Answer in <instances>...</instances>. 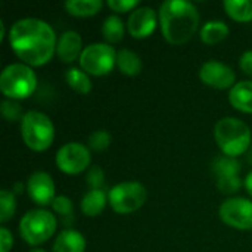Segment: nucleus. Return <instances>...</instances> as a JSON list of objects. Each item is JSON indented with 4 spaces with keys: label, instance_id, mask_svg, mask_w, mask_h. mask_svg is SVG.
Wrapping results in <instances>:
<instances>
[{
    "label": "nucleus",
    "instance_id": "f257e3e1",
    "mask_svg": "<svg viewBox=\"0 0 252 252\" xmlns=\"http://www.w3.org/2000/svg\"><path fill=\"white\" fill-rule=\"evenodd\" d=\"M15 55L30 66L47 63L56 53V32L50 24L38 18H21L15 21L7 34Z\"/></svg>",
    "mask_w": 252,
    "mask_h": 252
},
{
    "label": "nucleus",
    "instance_id": "f03ea898",
    "mask_svg": "<svg viewBox=\"0 0 252 252\" xmlns=\"http://www.w3.org/2000/svg\"><path fill=\"white\" fill-rule=\"evenodd\" d=\"M162 37L170 44H185L199 27V12L192 1L165 0L158 10Z\"/></svg>",
    "mask_w": 252,
    "mask_h": 252
},
{
    "label": "nucleus",
    "instance_id": "7ed1b4c3",
    "mask_svg": "<svg viewBox=\"0 0 252 252\" xmlns=\"http://www.w3.org/2000/svg\"><path fill=\"white\" fill-rule=\"evenodd\" d=\"M214 137L223 155L232 158L244 155L252 143L250 126L235 117H224L219 120L214 127Z\"/></svg>",
    "mask_w": 252,
    "mask_h": 252
},
{
    "label": "nucleus",
    "instance_id": "20e7f679",
    "mask_svg": "<svg viewBox=\"0 0 252 252\" xmlns=\"http://www.w3.org/2000/svg\"><path fill=\"white\" fill-rule=\"evenodd\" d=\"M37 87L34 69L24 62H13L3 68L0 74V90L12 100L30 97Z\"/></svg>",
    "mask_w": 252,
    "mask_h": 252
},
{
    "label": "nucleus",
    "instance_id": "39448f33",
    "mask_svg": "<svg viewBox=\"0 0 252 252\" xmlns=\"http://www.w3.org/2000/svg\"><path fill=\"white\" fill-rule=\"evenodd\" d=\"M24 143L34 152L49 149L55 139V126L49 115L40 111H27L19 123Z\"/></svg>",
    "mask_w": 252,
    "mask_h": 252
},
{
    "label": "nucleus",
    "instance_id": "423d86ee",
    "mask_svg": "<svg viewBox=\"0 0 252 252\" xmlns=\"http://www.w3.org/2000/svg\"><path fill=\"white\" fill-rule=\"evenodd\" d=\"M56 216L47 210H30L19 220V235L31 247L47 242L56 232Z\"/></svg>",
    "mask_w": 252,
    "mask_h": 252
},
{
    "label": "nucleus",
    "instance_id": "0eeeda50",
    "mask_svg": "<svg viewBox=\"0 0 252 252\" xmlns=\"http://www.w3.org/2000/svg\"><path fill=\"white\" fill-rule=\"evenodd\" d=\"M148 198L146 188L140 182H121L114 185L108 192L111 208L121 216L140 210Z\"/></svg>",
    "mask_w": 252,
    "mask_h": 252
},
{
    "label": "nucleus",
    "instance_id": "6e6552de",
    "mask_svg": "<svg viewBox=\"0 0 252 252\" xmlns=\"http://www.w3.org/2000/svg\"><path fill=\"white\" fill-rule=\"evenodd\" d=\"M78 62L87 74L102 77L117 65V50L108 43H92L83 49Z\"/></svg>",
    "mask_w": 252,
    "mask_h": 252
},
{
    "label": "nucleus",
    "instance_id": "1a4fd4ad",
    "mask_svg": "<svg viewBox=\"0 0 252 252\" xmlns=\"http://www.w3.org/2000/svg\"><path fill=\"white\" fill-rule=\"evenodd\" d=\"M55 162L62 173L80 174L90 165L92 152L80 142H68L58 149Z\"/></svg>",
    "mask_w": 252,
    "mask_h": 252
},
{
    "label": "nucleus",
    "instance_id": "9d476101",
    "mask_svg": "<svg viewBox=\"0 0 252 252\" xmlns=\"http://www.w3.org/2000/svg\"><path fill=\"white\" fill-rule=\"evenodd\" d=\"M219 216L224 224L238 230L252 229V201L236 196L221 202Z\"/></svg>",
    "mask_w": 252,
    "mask_h": 252
},
{
    "label": "nucleus",
    "instance_id": "9b49d317",
    "mask_svg": "<svg viewBox=\"0 0 252 252\" xmlns=\"http://www.w3.org/2000/svg\"><path fill=\"white\" fill-rule=\"evenodd\" d=\"M199 80L213 89L224 90V89H232L236 84V74L235 71L224 62L210 59L204 62L199 68Z\"/></svg>",
    "mask_w": 252,
    "mask_h": 252
},
{
    "label": "nucleus",
    "instance_id": "f8f14e48",
    "mask_svg": "<svg viewBox=\"0 0 252 252\" xmlns=\"http://www.w3.org/2000/svg\"><path fill=\"white\" fill-rule=\"evenodd\" d=\"M27 192L31 201L40 207L50 205L56 198V188L52 176L46 171H34L27 180Z\"/></svg>",
    "mask_w": 252,
    "mask_h": 252
},
{
    "label": "nucleus",
    "instance_id": "ddd939ff",
    "mask_svg": "<svg viewBox=\"0 0 252 252\" xmlns=\"http://www.w3.org/2000/svg\"><path fill=\"white\" fill-rule=\"evenodd\" d=\"M158 22L159 18L154 7L139 6L133 12H130V16L127 19V31L134 38H146L155 31Z\"/></svg>",
    "mask_w": 252,
    "mask_h": 252
},
{
    "label": "nucleus",
    "instance_id": "4468645a",
    "mask_svg": "<svg viewBox=\"0 0 252 252\" xmlns=\"http://www.w3.org/2000/svg\"><path fill=\"white\" fill-rule=\"evenodd\" d=\"M83 49H84L83 38H81L80 32H77L74 30H68L59 35V40L56 44V55L62 62L71 63L75 59H80Z\"/></svg>",
    "mask_w": 252,
    "mask_h": 252
},
{
    "label": "nucleus",
    "instance_id": "2eb2a0df",
    "mask_svg": "<svg viewBox=\"0 0 252 252\" xmlns=\"http://www.w3.org/2000/svg\"><path fill=\"white\" fill-rule=\"evenodd\" d=\"M86 251V238L81 232L75 229L62 230L52 247V252H84Z\"/></svg>",
    "mask_w": 252,
    "mask_h": 252
},
{
    "label": "nucleus",
    "instance_id": "dca6fc26",
    "mask_svg": "<svg viewBox=\"0 0 252 252\" xmlns=\"http://www.w3.org/2000/svg\"><path fill=\"white\" fill-rule=\"evenodd\" d=\"M230 105L245 114H252V80L236 83L229 92Z\"/></svg>",
    "mask_w": 252,
    "mask_h": 252
},
{
    "label": "nucleus",
    "instance_id": "f3484780",
    "mask_svg": "<svg viewBox=\"0 0 252 252\" xmlns=\"http://www.w3.org/2000/svg\"><path fill=\"white\" fill-rule=\"evenodd\" d=\"M108 195L103 189H90L84 193L80 202V208L87 217H97L106 207Z\"/></svg>",
    "mask_w": 252,
    "mask_h": 252
},
{
    "label": "nucleus",
    "instance_id": "a211bd4d",
    "mask_svg": "<svg viewBox=\"0 0 252 252\" xmlns=\"http://www.w3.org/2000/svg\"><path fill=\"white\" fill-rule=\"evenodd\" d=\"M117 66L127 77H136L142 71V58L130 49H120L117 52Z\"/></svg>",
    "mask_w": 252,
    "mask_h": 252
},
{
    "label": "nucleus",
    "instance_id": "6ab92c4d",
    "mask_svg": "<svg viewBox=\"0 0 252 252\" xmlns=\"http://www.w3.org/2000/svg\"><path fill=\"white\" fill-rule=\"evenodd\" d=\"M229 32H230V28L224 21H220V19L207 21L201 28V40L205 44H217L223 41L229 35Z\"/></svg>",
    "mask_w": 252,
    "mask_h": 252
},
{
    "label": "nucleus",
    "instance_id": "aec40b11",
    "mask_svg": "<svg viewBox=\"0 0 252 252\" xmlns=\"http://www.w3.org/2000/svg\"><path fill=\"white\" fill-rule=\"evenodd\" d=\"M102 7H103L102 0H66L65 1L66 12L78 18L93 16L99 13Z\"/></svg>",
    "mask_w": 252,
    "mask_h": 252
},
{
    "label": "nucleus",
    "instance_id": "412c9836",
    "mask_svg": "<svg viewBox=\"0 0 252 252\" xmlns=\"http://www.w3.org/2000/svg\"><path fill=\"white\" fill-rule=\"evenodd\" d=\"M66 84L80 94H89L92 92V80L86 71L77 66H71L65 72Z\"/></svg>",
    "mask_w": 252,
    "mask_h": 252
},
{
    "label": "nucleus",
    "instance_id": "4be33fe9",
    "mask_svg": "<svg viewBox=\"0 0 252 252\" xmlns=\"http://www.w3.org/2000/svg\"><path fill=\"white\" fill-rule=\"evenodd\" d=\"M124 34H126V27L118 15H109L105 18L102 24V35L108 44L121 41Z\"/></svg>",
    "mask_w": 252,
    "mask_h": 252
},
{
    "label": "nucleus",
    "instance_id": "5701e85b",
    "mask_svg": "<svg viewBox=\"0 0 252 252\" xmlns=\"http://www.w3.org/2000/svg\"><path fill=\"white\" fill-rule=\"evenodd\" d=\"M223 7L238 22L252 21V0H224Z\"/></svg>",
    "mask_w": 252,
    "mask_h": 252
},
{
    "label": "nucleus",
    "instance_id": "b1692460",
    "mask_svg": "<svg viewBox=\"0 0 252 252\" xmlns=\"http://www.w3.org/2000/svg\"><path fill=\"white\" fill-rule=\"evenodd\" d=\"M213 173L216 174V177H227V176H239L241 173V162L236 158L227 157V155H221L217 157L213 164H211Z\"/></svg>",
    "mask_w": 252,
    "mask_h": 252
},
{
    "label": "nucleus",
    "instance_id": "393cba45",
    "mask_svg": "<svg viewBox=\"0 0 252 252\" xmlns=\"http://www.w3.org/2000/svg\"><path fill=\"white\" fill-rule=\"evenodd\" d=\"M16 211V198L13 190L1 189L0 190V223H7Z\"/></svg>",
    "mask_w": 252,
    "mask_h": 252
},
{
    "label": "nucleus",
    "instance_id": "a878e982",
    "mask_svg": "<svg viewBox=\"0 0 252 252\" xmlns=\"http://www.w3.org/2000/svg\"><path fill=\"white\" fill-rule=\"evenodd\" d=\"M112 142V136L108 130H94L89 134L87 143H89V149L94 151V152H103L111 146Z\"/></svg>",
    "mask_w": 252,
    "mask_h": 252
},
{
    "label": "nucleus",
    "instance_id": "bb28decb",
    "mask_svg": "<svg viewBox=\"0 0 252 252\" xmlns=\"http://www.w3.org/2000/svg\"><path fill=\"white\" fill-rule=\"evenodd\" d=\"M0 112L3 115V118L9 123H15V121H19L22 120L24 117V111H22V106L19 102L16 100H12V99H4L0 105Z\"/></svg>",
    "mask_w": 252,
    "mask_h": 252
},
{
    "label": "nucleus",
    "instance_id": "cd10ccee",
    "mask_svg": "<svg viewBox=\"0 0 252 252\" xmlns=\"http://www.w3.org/2000/svg\"><path fill=\"white\" fill-rule=\"evenodd\" d=\"M216 183H217V188L220 189V192L224 195H232V193L238 192L241 189V186L244 185V182L239 176L219 177Z\"/></svg>",
    "mask_w": 252,
    "mask_h": 252
},
{
    "label": "nucleus",
    "instance_id": "c85d7f7f",
    "mask_svg": "<svg viewBox=\"0 0 252 252\" xmlns=\"http://www.w3.org/2000/svg\"><path fill=\"white\" fill-rule=\"evenodd\" d=\"M50 207L58 216H63V217L71 216L72 210H74V204H72L71 198H68L66 195H56V198L53 199Z\"/></svg>",
    "mask_w": 252,
    "mask_h": 252
},
{
    "label": "nucleus",
    "instance_id": "c756f323",
    "mask_svg": "<svg viewBox=\"0 0 252 252\" xmlns=\"http://www.w3.org/2000/svg\"><path fill=\"white\" fill-rule=\"evenodd\" d=\"M86 182L90 186V189H102L105 185V174L103 170L99 165H92L87 171Z\"/></svg>",
    "mask_w": 252,
    "mask_h": 252
},
{
    "label": "nucleus",
    "instance_id": "7c9ffc66",
    "mask_svg": "<svg viewBox=\"0 0 252 252\" xmlns=\"http://www.w3.org/2000/svg\"><path fill=\"white\" fill-rule=\"evenodd\" d=\"M106 4L111 10L118 12V13L133 12L136 7H139L137 0H108Z\"/></svg>",
    "mask_w": 252,
    "mask_h": 252
},
{
    "label": "nucleus",
    "instance_id": "2f4dec72",
    "mask_svg": "<svg viewBox=\"0 0 252 252\" xmlns=\"http://www.w3.org/2000/svg\"><path fill=\"white\" fill-rule=\"evenodd\" d=\"M13 247V236L12 232L1 226L0 227V252H9Z\"/></svg>",
    "mask_w": 252,
    "mask_h": 252
},
{
    "label": "nucleus",
    "instance_id": "473e14b6",
    "mask_svg": "<svg viewBox=\"0 0 252 252\" xmlns=\"http://www.w3.org/2000/svg\"><path fill=\"white\" fill-rule=\"evenodd\" d=\"M239 66L244 74L252 77V50H245L239 58Z\"/></svg>",
    "mask_w": 252,
    "mask_h": 252
},
{
    "label": "nucleus",
    "instance_id": "72a5a7b5",
    "mask_svg": "<svg viewBox=\"0 0 252 252\" xmlns=\"http://www.w3.org/2000/svg\"><path fill=\"white\" fill-rule=\"evenodd\" d=\"M244 186H245V190L248 192V195L252 198V170L247 174V177L244 180Z\"/></svg>",
    "mask_w": 252,
    "mask_h": 252
},
{
    "label": "nucleus",
    "instance_id": "f704fd0d",
    "mask_svg": "<svg viewBox=\"0 0 252 252\" xmlns=\"http://www.w3.org/2000/svg\"><path fill=\"white\" fill-rule=\"evenodd\" d=\"M4 34H6V30H4V22L0 21V40L4 38Z\"/></svg>",
    "mask_w": 252,
    "mask_h": 252
},
{
    "label": "nucleus",
    "instance_id": "c9c22d12",
    "mask_svg": "<svg viewBox=\"0 0 252 252\" xmlns=\"http://www.w3.org/2000/svg\"><path fill=\"white\" fill-rule=\"evenodd\" d=\"M30 252H47V251H44V250H41V248H32Z\"/></svg>",
    "mask_w": 252,
    "mask_h": 252
}]
</instances>
